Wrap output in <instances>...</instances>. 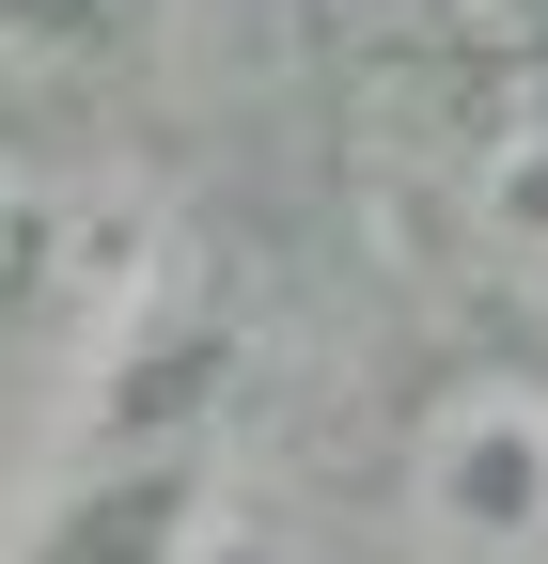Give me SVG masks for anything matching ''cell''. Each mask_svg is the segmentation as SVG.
<instances>
[{"instance_id":"cell-1","label":"cell","mask_w":548,"mask_h":564,"mask_svg":"<svg viewBox=\"0 0 548 564\" xmlns=\"http://www.w3.org/2000/svg\"><path fill=\"white\" fill-rule=\"evenodd\" d=\"M407 533H424V564H548V392L533 377H470L424 423Z\"/></svg>"}]
</instances>
